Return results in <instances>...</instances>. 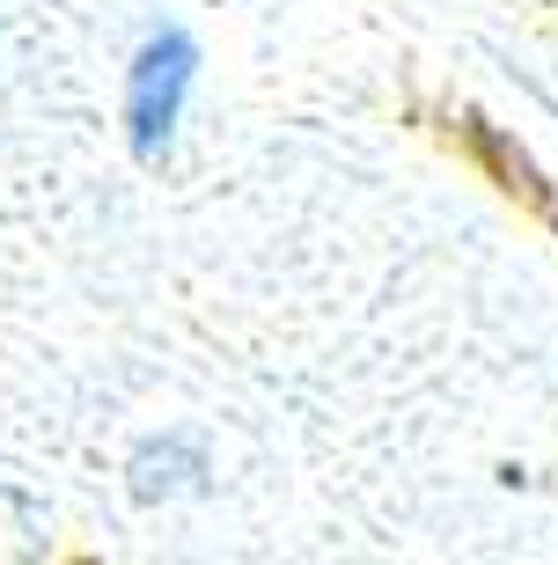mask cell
I'll return each instance as SVG.
<instances>
[{"label":"cell","mask_w":558,"mask_h":565,"mask_svg":"<svg viewBox=\"0 0 558 565\" xmlns=\"http://www.w3.org/2000/svg\"><path fill=\"white\" fill-rule=\"evenodd\" d=\"M191 82H199V38L177 30V22L147 30L133 66H125V132H133V154L140 162H162L169 147H177Z\"/></svg>","instance_id":"cell-1"}]
</instances>
